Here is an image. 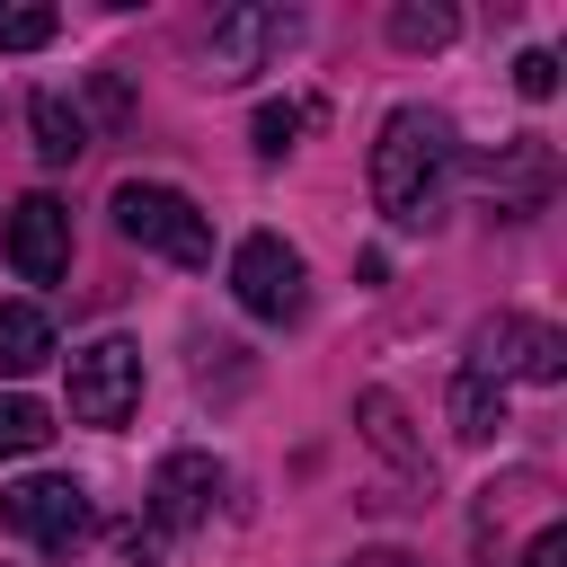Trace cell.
Instances as JSON below:
<instances>
[{"mask_svg": "<svg viewBox=\"0 0 567 567\" xmlns=\"http://www.w3.org/2000/svg\"><path fill=\"white\" fill-rule=\"evenodd\" d=\"M443 195H452V133H443V115L390 106L381 115V142H372V204L399 230H434L443 221Z\"/></svg>", "mask_w": 567, "mask_h": 567, "instance_id": "6da1fadb", "label": "cell"}, {"mask_svg": "<svg viewBox=\"0 0 567 567\" xmlns=\"http://www.w3.org/2000/svg\"><path fill=\"white\" fill-rule=\"evenodd\" d=\"M106 213H115V230H124L133 248H151V257H168V266H213V221L195 213V195H177V186H159V177H124Z\"/></svg>", "mask_w": 567, "mask_h": 567, "instance_id": "7a4b0ae2", "label": "cell"}, {"mask_svg": "<svg viewBox=\"0 0 567 567\" xmlns=\"http://www.w3.org/2000/svg\"><path fill=\"white\" fill-rule=\"evenodd\" d=\"M470 372L478 381H567V337L549 328V319H514V310H496V319H478L470 328Z\"/></svg>", "mask_w": 567, "mask_h": 567, "instance_id": "3957f363", "label": "cell"}, {"mask_svg": "<svg viewBox=\"0 0 567 567\" xmlns=\"http://www.w3.org/2000/svg\"><path fill=\"white\" fill-rule=\"evenodd\" d=\"M230 292H239V310H248V319H266V328L301 319V301H310L301 248H292V239H275V230H248V239L230 248Z\"/></svg>", "mask_w": 567, "mask_h": 567, "instance_id": "277c9868", "label": "cell"}, {"mask_svg": "<svg viewBox=\"0 0 567 567\" xmlns=\"http://www.w3.org/2000/svg\"><path fill=\"white\" fill-rule=\"evenodd\" d=\"M0 523L18 532V540H35V549H53V558H71L80 540H89V487L80 478H18V487H0Z\"/></svg>", "mask_w": 567, "mask_h": 567, "instance_id": "5b68a950", "label": "cell"}, {"mask_svg": "<svg viewBox=\"0 0 567 567\" xmlns=\"http://www.w3.org/2000/svg\"><path fill=\"white\" fill-rule=\"evenodd\" d=\"M292 35H301L292 9H275V0H239V9H221L213 35H204V80H248V71H266Z\"/></svg>", "mask_w": 567, "mask_h": 567, "instance_id": "8992f818", "label": "cell"}, {"mask_svg": "<svg viewBox=\"0 0 567 567\" xmlns=\"http://www.w3.org/2000/svg\"><path fill=\"white\" fill-rule=\"evenodd\" d=\"M142 408V346L133 337H97L71 354V416L80 425H124Z\"/></svg>", "mask_w": 567, "mask_h": 567, "instance_id": "52a82bcc", "label": "cell"}, {"mask_svg": "<svg viewBox=\"0 0 567 567\" xmlns=\"http://www.w3.org/2000/svg\"><path fill=\"white\" fill-rule=\"evenodd\" d=\"M9 266H18V284H62L71 275V213L53 195H18V213H9Z\"/></svg>", "mask_w": 567, "mask_h": 567, "instance_id": "ba28073f", "label": "cell"}, {"mask_svg": "<svg viewBox=\"0 0 567 567\" xmlns=\"http://www.w3.org/2000/svg\"><path fill=\"white\" fill-rule=\"evenodd\" d=\"M213 505H221V461L213 452H168L151 470V523L159 532H195Z\"/></svg>", "mask_w": 567, "mask_h": 567, "instance_id": "9c48e42d", "label": "cell"}, {"mask_svg": "<svg viewBox=\"0 0 567 567\" xmlns=\"http://www.w3.org/2000/svg\"><path fill=\"white\" fill-rule=\"evenodd\" d=\"M549 177H558V168H549V142H540V133H514L505 151L478 159V186L496 195V213H540V204H549Z\"/></svg>", "mask_w": 567, "mask_h": 567, "instance_id": "30bf717a", "label": "cell"}, {"mask_svg": "<svg viewBox=\"0 0 567 567\" xmlns=\"http://www.w3.org/2000/svg\"><path fill=\"white\" fill-rule=\"evenodd\" d=\"M44 363H53V319H44L35 301H0V372L27 381V372H44Z\"/></svg>", "mask_w": 567, "mask_h": 567, "instance_id": "8fae6325", "label": "cell"}, {"mask_svg": "<svg viewBox=\"0 0 567 567\" xmlns=\"http://www.w3.org/2000/svg\"><path fill=\"white\" fill-rule=\"evenodd\" d=\"M27 124H35V151H44L53 168H71V159L89 151V115H80L71 97H53V89H44V97H27Z\"/></svg>", "mask_w": 567, "mask_h": 567, "instance_id": "7c38bea8", "label": "cell"}, {"mask_svg": "<svg viewBox=\"0 0 567 567\" xmlns=\"http://www.w3.org/2000/svg\"><path fill=\"white\" fill-rule=\"evenodd\" d=\"M452 434H461V443H496V434H505V390L478 381V372H461V381H452Z\"/></svg>", "mask_w": 567, "mask_h": 567, "instance_id": "4fadbf2b", "label": "cell"}, {"mask_svg": "<svg viewBox=\"0 0 567 567\" xmlns=\"http://www.w3.org/2000/svg\"><path fill=\"white\" fill-rule=\"evenodd\" d=\"M53 443V416H44V399H0V461H27V452H44Z\"/></svg>", "mask_w": 567, "mask_h": 567, "instance_id": "5bb4252c", "label": "cell"}, {"mask_svg": "<svg viewBox=\"0 0 567 567\" xmlns=\"http://www.w3.org/2000/svg\"><path fill=\"white\" fill-rule=\"evenodd\" d=\"M390 44H399V53H434V44H452V9H434V0H399V9H390Z\"/></svg>", "mask_w": 567, "mask_h": 567, "instance_id": "9a60e30c", "label": "cell"}, {"mask_svg": "<svg viewBox=\"0 0 567 567\" xmlns=\"http://www.w3.org/2000/svg\"><path fill=\"white\" fill-rule=\"evenodd\" d=\"M354 416H363V434H372L399 470H416V443H408V425H399V399H390V390H363V399H354Z\"/></svg>", "mask_w": 567, "mask_h": 567, "instance_id": "2e32d148", "label": "cell"}, {"mask_svg": "<svg viewBox=\"0 0 567 567\" xmlns=\"http://www.w3.org/2000/svg\"><path fill=\"white\" fill-rule=\"evenodd\" d=\"M53 35H62L53 9H35V0H0V53H35V44H53Z\"/></svg>", "mask_w": 567, "mask_h": 567, "instance_id": "e0dca14e", "label": "cell"}, {"mask_svg": "<svg viewBox=\"0 0 567 567\" xmlns=\"http://www.w3.org/2000/svg\"><path fill=\"white\" fill-rule=\"evenodd\" d=\"M292 133H301V106H292V97H266V106H257V151H266V159H284V151H292Z\"/></svg>", "mask_w": 567, "mask_h": 567, "instance_id": "ac0fdd59", "label": "cell"}, {"mask_svg": "<svg viewBox=\"0 0 567 567\" xmlns=\"http://www.w3.org/2000/svg\"><path fill=\"white\" fill-rule=\"evenodd\" d=\"M514 89H523V97H558V53H540V44H532V53L514 62Z\"/></svg>", "mask_w": 567, "mask_h": 567, "instance_id": "d6986e66", "label": "cell"}, {"mask_svg": "<svg viewBox=\"0 0 567 567\" xmlns=\"http://www.w3.org/2000/svg\"><path fill=\"white\" fill-rule=\"evenodd\" d=\"M523 567H567V532H558V523H540V532H532V549H523Z\"/></svg>", "mask_w": 567, "mask_h": 567, "instance_id": "ffe728a7", "label": "cell"}]
</instances>
